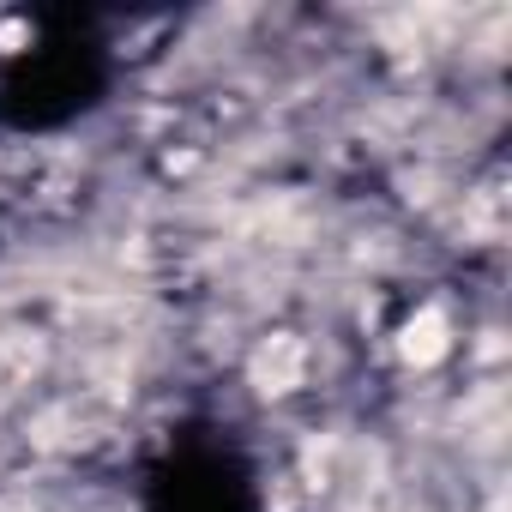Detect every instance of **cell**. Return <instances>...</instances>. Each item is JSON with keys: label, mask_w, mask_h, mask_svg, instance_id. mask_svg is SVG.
I'll use <instances>...</instances> for the list:
<instances>
[{"label": "cell", "mask_w": 512, "mask_h": 512, "mask_svg": "<svg viewBox=\"0 0 512 512\" xmlns=\"http://www.w3.org/2000/svg\"><path fill=\"white\" fill-rule=\"evenodd\" d=\"M296 380H302V350H296L290 338H278V344L260 356V386H266V392H290Z\"/></svg>", "instance_id": "7a4b0ae2"}, {"label": "cell", "mask_w": 512, "mask_h": 512, "mask_svg": "<svg viewBox=\"0 0 512 512\" xmlns=\"http://www.w3.org/2000/svg\"><path fill=\"white\" fill-rule=\"evenodd\" d=\"M440 350H446V320L428 308L422 320H410V326H404V356H410L416 368H428V362H440Z\"/></svg>", "instance_id": "6da1fadb"}]
</instances>
